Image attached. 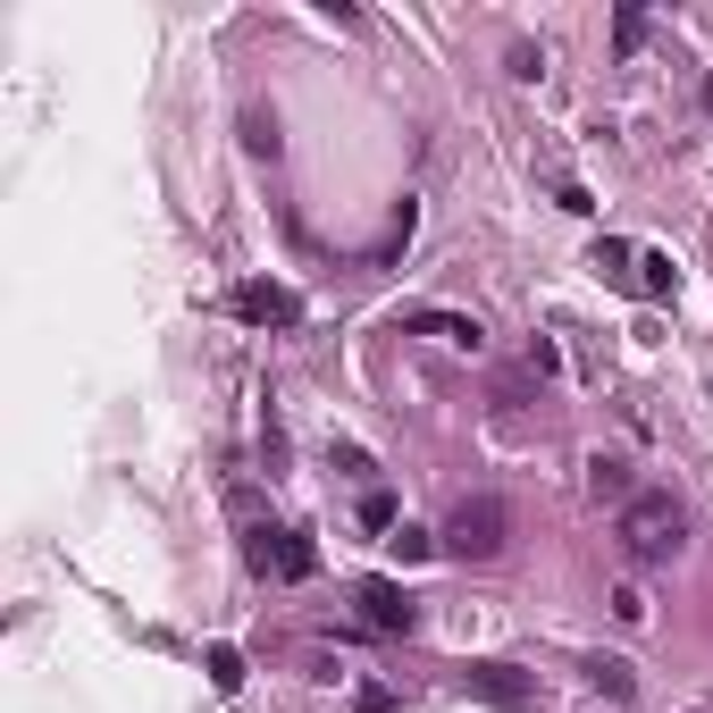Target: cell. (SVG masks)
<instances>
[{
    "label": "cell",
    "mask_w": 713,
    "mask_h": 713,
    "mask_svg": "<svg viewBox=\"0 0 713 713\" xmlns=\"http://www.w3.org/2000/svg\"><path fill=\"white\" fill-rule=\"evenodd\" d=\"M613 538H621V554H630V563H672L680 545H689V512H680V495L639 488L630 504L613 512Z\"/></svg>",
    "instance_id": "obj_1"
},
{
    "label": "cell",
    "mask_w": 713,
    "mask_h": 713,
    "mask_svg": "<svg viewBox=\"0 0 713 713\" xmlns=\"http://www.w3.org/2000/svg\"><path fill=\"white\" fill-rule=\"evenodd\" d=\"M436 545H445L453 563H495L512 545V504L504 495H462V504L445 512V529H436Z\"/></svg>",
    "instance_id": "obj_2"
},
{
    "label": "cell",
    "mask_w": 713,
    "mask_h": 713,
    "mask_svg": "<svg viewBox=\"0 0 713 713\" xmlns=\"http://www.w3.org/2000/svg\"><path fill=\"white\" fill-rule=\"evenodd\" d=\"M244 563L261 571V580H311L320 571V545L302 538V529H244Z\"/></svg>",
    "instance_id": "obj_3"
},
{
    "label": "cell",
    "mask_w": 713,
    "mask_h": 713,
    "mask_svg": "<svg viewBox=\"0 0 713 713\" xmlns=\"http://www.w3.org/2000/svg\"><path fill=\"white\" fill-rule=\"evenodd\" d=\"M227 311L252 320V328H294L302 320V294H294V285H278V278H244L235 294H227Z\"/></svg>",
    "instance_id": "obj_4"
},
{
    "label": "cell",
    "mask_w": 713,
    "mask_h": 713,
    "mask_svg": "<svg viewBox=\"0 0 713 713\" xmlns=\"http://www.w3.org/2000/svg\"><path fill=\"white\" fill-rule=\"evenodd\" d=\"M353 604H361V621H370L378 639H412V630H420V604L403 596V580H361Z\"/></svg>",
    "instance_id": "obj_5"
},
{
    "label": "cell",
    "mask_w": 713,
    "mask_h": 713,
    "mask_svg": "<svg viewBox=\"0 0 713 713\" xmlns=\"http://www.w3.org/2000/svg\"><path fill=\"white\" fill-rule=\"evenodd\" d=\"M462 689L488 696V705H504V713H521L529 696H538V680H529L521 663H462Z\"/></svg>",
    "instance_id": "obj_6"
},
{
    "label": "cell",
    "mask_w": 713,
    "mask_h": 713,
    "mask_svg": "<svg viewBox=\"0 0 713 713\" xmlns=\"http://www.w3.org/2000/svg\"><path fill=\"white\" fill-rule=\"evenodd\" d=\"M630 495H639V462H630V453H588V504H630Z\"/></svg>",
    "instance_id": "obj_7"
},
{
    "label": "cell",
    "mask_w": 713,
    "mask_h": 713,
    "mask_svg": "<svg viewBox=\"0 0 713 713\" xmlns=\"http://www.w3.org/2000/svg\"><path fill=\"white\" fill-rule=\"evenodd\" d=\"M403 337H436L453 353H488V328L462 320V311H403Z\"/></svg>",
    "instance_id": "obj_8"
},
{
    "label": "cell",
    "mask_w": 713,
    "mask_h": 713,
    "mask_svg": "<svg viewBox=\"0 0 713 713\" xmlns=\"http://www.w3.org/2000/svg\"><path fill=\"white\" fill-rule=\"evenodd\" d=\"M588 680H596L613 705H630V696H639V663H630V655H588Z\"/></svg>",
    "instance_id": "obj_9"
},
{
    "label": "cell",
    "mask_w": 713,
    "mask_h": 713,
    "mask_svg": "<svg viewBox=\"0 0 713 713\" xmlns=\"http://www.w3.org/2000/svg\"><path fill=\"white\" fill-rule=\"evenodd\" d=\"M639 294H646V302H672V294H680V278H672V261H663V252H639Z\"/></svg>",
    "instance_id": "obj_10"
},
{
    "label": "cell",
    "mask_w": 713,
    "mask_h": 713,
    "mask_svg": "<svg viewBox=\"0 0 713 713\" xmlns=\"http://www.w3.org/2000/svg\"><path fill=\"white\" fill-rule=\"evenodd\" d=\"M202 672H210V689H219V696H235V689H244V655H235V646H210V655H202Z\"/></svg>",
    "instance_id": "obj_11"
},
{
    "label": "cell",
    "mask_w": 713,
    "mask_h": 713,
    "mask_svg": "<svg viewBox=\"0 0 713 713\" xmlns=\"http://www.w3.org/2000/svg\"><path fill=\"white\" fill-rule=\"evenodd\" d=\"M613 621H621V630H646V621H655V604H646V588H639V580H621V588H613Z\"/></svg>",
    "instance_id": "obj_12"
},
{
    "label": "cell",
    "mask_w": 713,
    "mask_h": 713,
    "mask_svg": "<svg viewBox=\"0 0 713 713\" xmlns=\"http://www.w3.org/2000/svg\"><path fill=\"white\" fill-rule=\"evenodd\" d=\"M394 554H403V563H429V554H445V545H436V529H412V521H403V529H394Z\"/></svg>",
    "instance_id": "obj_13"
},
{
    "label": "cell",
    "mask_w": 713,
    "mask_h": 713,
    "mask_svg": "<svg viewBox=\"0 0 713 713\" xmlns=\"http://www.w3.org/2000/svg\"><path fill=\"white\" fill-rule=\"evenodd\" d=\"M361 529H378V538H394V529H403V521H394V495H361Z\"/></svg>",
    "instance_id": "obj_14"
},
{
    "label": "cell",
    "mask_w": 713,
    "mask_h": 713,
    "mask_svg": "<svg viewBox=\"0 0 713 713\" xmlns=\"http://www.w3.org/2000/svg\"><path fill=\"white\" fill-rule=\"evenodd\" d=\"M639 42H646V18H639V9H621V18H613V51L630 59V51H639Z\"/></svg>",
    "instance_id": "obj_15"
},
{
    "label": "cell",
    "mask_w": 713,
    "mask_h": 713,
    "mask_svg": "<svg viewBox=\"0 0 713 713\" xmlns=\"http://www.w3.org/2000/svg\"><path fill=\"white\" fill-rule=\"evenodd\" d=\"M529 386H538V370H529V361H521V370H495V403H521Z\"/></svg>",
    "instance_id": "obj_16"
},
{
    "label": "cell",
    "mask_w": 713,
    "mask_h": 713,
    "mask_svg": "<svg viewBox=\"0 0 713 713\" xmlns=\"http://www.w3.org/2000/svg\"><path fill=\"white\" fill-rule=\"evenodd\" d=\"M353 705H361V713H394V689H386V680H361Z\"/></svg>",
    "instance_id": "obj_17"
},
{
    "label": "cell",
    "mask_w": 713,
    "mask_h": 713,
    "mask_svg": "<svg viewBox=\"0 0 713 713\" xmlns=\"http://www.w3.org/2000/svg\"><path fill=\"white\" fill-rule=\"evenodd\" d=\"M244 143H252V151H269V160H278V127H269V118H261V110H252V118H244Z\"/></svg>",
    "instance_id": "obj_18"
}]
</instances>
